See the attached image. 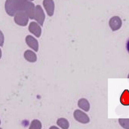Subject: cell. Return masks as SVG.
Returning a JSON list of instances; mask_svg holds the SVG:
<instances>
[{
    "label": "cell",
    "mask_w": 129,
    "mask_h": 129,
    "mask_svg": "<svg viewBox=\"0 0 129 129\" xmlns=\"http://www.w3.org/2000/svg\"><path fill=\"white\" fill-rule=\"evenodd\" d=\"M28 0H7L5 4V9L8 15L14 16L17 11H25L28 2Z\"/></svg>",
    "instance_id": "cell-1"
},
{
    "label": "cell",
    "mask_w": 129,
    "mask_h": 129,
    "mask_svg": "<svg viewBox=\"0 0 129 129\" xmlns=\"http://www.w3.org/2000/svg\"><path fill=\"white\" fill-rule=\"evenodd\" d=\"M28 18L24 11H19L15 14L14 20L17 25L21 26H26L28 24Z\"/></svg>",
    "instance_id": "cell-2"
},
{
    "label": "cell",
    "mask_w": 129,
    "mask_h": 129,
    "mask_svg": "<svg viewBox=\"0 0 129 129\" xmlns=\"http://www.w3.org/2000/svg\"><path fill=\"white\" fill-rule=\"evenodd\" d=\"M45 18V14L42 8L40 5H37L36 7L34 19L42 26H43Z\"/></svg>",
    "instance_id": "cell-3"
},
{
    "label": "cell",
    "mask_w": 129,
    "mask_h": 129,
    "mask_svg": "<svg viewBox=\"0 0 129 129\" xmlns=\"http://www.w3.org/2000/svg\"><path fill=\"white\" fill-rule=\"evenodd\" d=\"M74 116L77 121L83 124H86L90 121L88 115L84 112L79 110L75 111L74 113Z\"/></svg>",
    "instance_id": "cell-4"
},
{
    "label": "cell",
    "mask_w": 129,
    "mask_h": 129,
    "mask_svg": "<svg viewBox=\"0 0 129 129\" xmlns=\"http://www.w3.org/2000/svg\"><path fill=\"white\" fill-rule=\"evenodd\" d=\"M43 5L48 15L50 16H52L54 13V2L53 0H44Z\"/></svg>",
    "instance_id": "cell-5"
},
{
    "label": "cell",
    "mask_w": 129,
    "mask_h": 129,
    "mask_svg": "<svg viewBox=\"0 0 129 129\" xmlns=\"http://www.w3.org/2000/svg\"><path fill=\"white\" fill-rule=\"evenodd\" d=\"M28 29L30 32L33 34L37 38L41 36L42 29L40 26L35 22H31L29 26Z\"/></svg>",
    "instance_id": "cell-6"
},
{
    "label": "cell",
    "mask_w": 129,
    "mask_h": 129,
    "mask_svg": "<svg viewBox=\"0 0 129 129\" xmlns=\"http://www.w3.org/2000/svg\"><path fill=\"white\" fill-rule=\"evenodd\" d=\"M26 42L29 47L37 52L38 51L39 44L36 39L31 35H28L26 37Z\"/></svg>",
    "instance_id": "cell-7"
},
{
    "label": "cell",
    "mask_w": 129,
    "mask_h": 129,
    "mask_svg": "<svg viewBox=\"0 0 129 129\" xmlns=\"http://www.w3.org/2000/svg\"><path fill=\"white\" fill-rule=\"evenodd\" d=\"M35 8V4L32 2L29 1L25 8L24 11L26 13L29 18L31 19H34Z\"/></svg>",
    "instance_id": "cell-8"
},
{
    "label": "cell",
    "mask_w": 129,
    "mask_h": 129,
    "mask_svg": "<svg viewBox=\"0 0 129 129\" xmlns=\"http://www.w3.org/2000/svg\"><path fill=\"white\" fill-rule=\"evenodd\" d=\"M24 57L26 60L31 63L37 61V57L36 54L31 50H28L25 51Z\"/></svg>",
    "instance_id": "cell-9"
},
{
    "label": "cell",
    "mask_w": 129,
    "mask_h": 129,
    "mask_svg": "<svg viewBox=\"0 0 129 129\" xmlns=\"http://www.w3.org/2000/svg\"><path fill=\"white\" fill-rule=\"evenodd\" d=\"M78 105L80 108L86 112H88L90 109V104L88 101L85 98L80 99L78 101Z\"/></svg>",
    "instance_id": "cell-10"
},
{
    "label": "cell",
    "mask_w": 129,
    "mask_h": 129,
    "mask_svg": "<svg viewBox=\"0 0 129 129\" xmlns=\"http://www.w3.org/2000/svg\"><path fill=\"white\" fill-rule=\"evenodd\" d=\"M120 102L124 106L129 105V91L125 89L122 93L120 97Z\"/></svg>",
    "instance_id": "cell-11"
},
{
    "label": "cell",
    "mask_w": 129,
    "mask_h": 129,
    "mask_svg": "<svg viewBox=\"0 0 129 129\" xmlns=\"http://www.w3.org/2000/svg\"><path fill=\"white\" fill-rule=\"evenodd\" d=\"M57 124L60 128L63 129H68L70 126L69 122L64 118L58 119L57 122Z\"/></svg>",
    "instance_id": "cell-12"
},
{
    "label": "cell",
    "mask_w": 129,
    "mask_h": 129,
    "mask_svg": "<svg viewBox=\"0 0 129 129\" xmlns=\"http://www.w3.org/2000/svg\"><path fill=\"white\" fill-rule=\"evenodd\" d=\"M42 127V125L41 122L38 120L35 119L31 123L29 129H41Z\"/></svg>",
    "instance_id": "cell-13"
},
{
    "label": "cell",
    "mask_w": 129,
    "mask_h": 129,
    "mask_svg": "<svg viewBox=\"0 0 129 129\" xmlns=\"http://www.w3.org/2000/svg\"><path fill=\"white\" fill-rule=\"evenodd\" d=\"M119 122L122 127L125 129H129V119H119Z\"/></svg>",
    "instance_id": "cell-14"
},
{
    "label": "cell",
    "mask_w": 129,
    "mask_h": 129,
    "mask_svg": "<svg viewBox=\"0 0 129 129\" xmlns=\"http://www.w3.org/2000/svg\"><path fill=\"white\" fill-rule=\"evenodd\" d=\"M4 42V37L2 32L0 30V46L2 47Z\"/></svg>",
    "instance_id": "cell-15"
},
{
    "label": "cell",
    "mask_w": 129,
    "mask_h": 129,
    "mask_svg": "<svg viewBox=\"0 0 129 129\" xmlns=\"http://www.w3.org/2000/svg\"><path fill=\"white\" fill-rule=\"evenodd\" d=\"M126 49L127 50V51H128L129 54V38L127 39V41H126Z\"/></svg>",
    "instance_id": "cell-16"
},
{
    "label": "cell",
    "mask_w": 129,
    "mask_h": 129,
    "mask_svg": "<svg viewBox=\"0 0 129 129\" xmlns=\"http://www.w3.org/2000/svg\"><path fill=\"white\" fill-rule=\"evenodd\" d=\"M2 56V52L0 48V59L1 58Z\"/></svg>",
    "instance_id": "cell-17"
},
{
    "label": "cell",
    "mask_w": 129,
    "mask_h": 129,
    "mask_svg": "<svg viewBox=\"0 0 129 129\" xmlns=\"http://www.w3.org/2000/svg\"><path fill=\"white\" fill-rule=\"evenodd\" d=\"M128 79H129V74H128Z\"/></svg>",
    "instance_id": "cell-18"
},
{
    "label": "cell",
    "mask_w": 129,
    "mask_h": 129,
    "mask_svg": "<svg viewBox=\"0 0 129 129\" xmlns=\"http://www.w3.org/2000/svg\"><path fill=\"white\" fill-rule=\"evenodd\" d=\"M29 1H34V0H29Z\"/></svg>",
    "instance_id": "cell-19"
},
{
    "label": "cell",
    "mask_w": 129,
    "mask_h": 129,
    "mask_svg": "<svg viewBox=\"0 0 129 129\" xmlns=\"http://www.w3.org/2000/svg\"><path fill=\"white\" fill-rule=\"evenodd\" d=\"M1 120H0V125H1Z\"/></svg>",
    "instance_id": "cell-20"
}]
</instances>
